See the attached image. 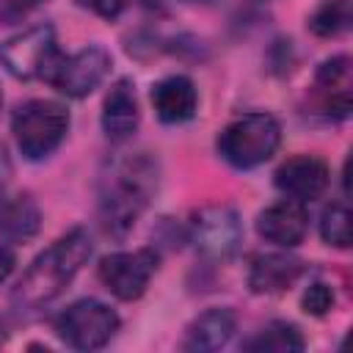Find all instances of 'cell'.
<instances>
[{
  "instance_id": "1",
  "label": "cell",
  "mask_w": 353,
  "mask_h": 353,
  "mask_svg": "<svg viewBox=\"0 0 353 353\" xmlns=\"http://www.w3.org/2000/svg\"><path fill=\"white\" fill-rule=\"evenodd\" d=\"M157 190V163L146 152L113 157L99 179V218L108 234L124 237Z\"/></svg>"
},
{
  "instance_id": "2",
  "label": "cell",
  "mask_w": 353,
  "mask_h": 353,
  "mask_svg": "<svg viewBox=\"0 0 353 353\" xmlns=\"http://www.w3.org/2000/svg\"><path fill=\"white\" fill-rule=\"evenodd\" d=\"M91 256V234L77 226L58 237L50 248H44L22 273L11 292V303L17 312H36L52 303L80 273L85 259Z\"/></svg>"
},
{
  "instance_id": "3",
  "label": "cell",
  "mask_w": 353,
  "mask_h": 353,
  "mask_svg": "<svg viewBox=\"0 0 353 353\" xmlns=\"http://www.w3.org/2000/svg\"><path fill=\"white\" fill-rule=\"evenodd\" d=\"M281 143V127L270 113H245L229 121L218 135V154L240 168H256L268 163Z\"/></svg>"
},
{
  "instance_id": "4",
  "label": "cell",
  "mask_w": 353,
  "mask_h": 353,
  "mask_svg": "<svg viewBox=\"0 0 353 353\" xmlns=\"http://www.w3.org/2000/svg\"><path fill=\"white\" fill-rule=\"evenodd\" d=\"M11 130L19 152L28 160H44L66 138L69 110L52 99H30L14 110Z\"/></svg>"
},
{
  "instance_id": "5",
  "label": "cell",
  "mask_w": 353,
  "mask_h": 353,
  "mask_svg": "<svg viewBox=\"0 0 353 353\" xmlns=\"http://www.w3.org/2000/svg\"><path fill=\"white\" fill-rule=\"evenodd\" d=\"M52 328L74 350H99L119 331V314L97 298H83L66 306L55 317Z\"/></svg>"
},
{
  "instance_id": "6",
  "label": "cell",
  "mask_w": 353,
  "mask_h": 353,
  "mask_svg": "<svg viewBox=\"0 0 353 353\" xmlns=\"http://www.w3.org/2000/svg\"><path fill=\"white\" fill-rule=\"evenodd\" d=\"M0 61L3 66L19 77V80H36L52 74V69L61 61L55 28L52 25H33L0 44Z\"/></svg>"
},
{
  "instance_id": "7",
  "label": "cell",
  "mask_w": 353,
  "mask_h": 353,
  "mask_svg": "<svg viewBox=\"0 0 353 353\" xmlns=\"http://www.w3.org/2000/svg\"><path fill=\"white\" fill-rule=\"evenodd\" d=\"M188 240L207 262H226L237 254L243 243V223L232 207L212 204L193 215Z\"/></svg>"
},
{
  "instance_id": "8",
  "label": "cell",
  "mask_w": 353,
  "mask_h": 353,
  "mask_svg": "<svg viewBox=\"0 0 353 353\" xmlns=\"http://www.w3.org/2000/svg\"><path fill=\"white\" fill-rule=\"evenodd\" d=\"M160 265V254L154 248H138V251H116L108 254L99 268L97 276L102 281V287L108 292H113L121 301H135L143 295V290L149 287L154 270Z\"/></svg>"
},
{
  "instance_id": "9",
  "label": "cell",
  "mask_w": 353,
  "mask_h": 353,
  "mask_svg": "<svg viewBox=\"0 0 353 353\" xmlns=\"http://www.w3.org/2000/svg\"><path fill=\"white\" fill-rule=\"evenodd\" d=\"M108 72H110V55H108V50L91 44V47L77 50L69 58L61 55L58 66L50 74V83L61 94H66L72 99H83V97H88L108 77Z\"/></svg>"
},
{
  "instance_id": "10",
  "label": "cell",
  "mask_w": 353,
  "mask_h": 353,
  "mask_svg": "<svg viewBox=\"0 0 353 353\" xmlns=\"http://www.w3.org/2000/svg\"><path fill=\"white\" fill-rule=\"evenodd\" d=\"M331 182V171L325 165V160L314 157V154H295L290 160H284L276 171V188L295 199V201H314L325 193Z\"/></svg>"
},
{
  "instance_id": "11",
  "label": "cell",
  "mask_w": 353,
  "mask_h": 353,
  "mask_svg": "<svg viewBox=\"0 0 353 353\" xmlns=\"http://www.w3.org/2000/svg\"><path fill=\"white\" fill-rule=\"evenodd\" d=\"M309 226V212L303 207V201L295 199H284L276 201L270 207H265L256 218V232L262 240L281 245V248H292L303 240Z\"/></svg>"
},
{
  "instance_id": "12",
  "label": "cell",
  "mask_w": 353,
  "mask_h": 353,
  "mask_svg": "<svg viewBox=\"0 0 353 353\" xmlns=\"http://www.w3.org/2000/svg\"><path fill=\"white\" fill-rule=\"evenodd\" d=\"M141 121V110H138V99H135V85L132 80L121 77L110 85V91L105 94L102 102V130L110 141L124 143L135 135Z\"/></svg>"
},
{
  "instance_id": "13",
  "label": "cell",
  "mask_w": 353,
  "mask_h": 353,
  "mask_svg": "<svg viewBox=\"0 0 353 353\" xmlns=\"http://www.w3.org/2000/svg\"><path fill=\"white\" fill-rule=\"evenodd\" d=\"M314 88L320 97V108L328 119H345L350 113V58L334 55L320 63L314 74Z\"/></svg>"
},
{
  "instance_id": "14",
  "label": "cell",
  "mask_w": 353,
  "mask_h": 353,
  "mask_svg": "<svg viewBox=\"0 0 353 353\" xmlns=\"http://www.w3.org/2000/svg\"><path fill=\"white\" fill-rule=\"evenodd\" d=\"M152 105L163 124H182L196 116L199 94L190 77L185 74H168L152 88Z\"/></svg>"
},
{
  "instance_id": "15",
  "label": "cell",
  "mask_w": 353,
  "mask_h": 353,
  "mask_svg": "<svg viewBox=\"0 0 353 353\" xmlns=\"http://www.w3.org/2000/svg\"><path fill=\"white\" fill-rule=\"evenodd\" d=\"M237 331V317L232 309L226 306H215L201 312L185 334L182 347L185 350H196V353H210V350H221L223 345H229V339Z\"/></svg>"
},
{
  "instance_id": "16",
  "label": "cell",
  "mask_w": 353,
  "mask_h": 353,
  "mask_svg": "<svg viewBox=\"0 0 353 353\" xmlns=\"http://www.w3.org/2000/svg\"><path fill=\"white\" fill-rule=\"evenodd\" d=\"M303 265L295 256L287 254H259L251 259L248 268V287L259 295H273L295 284Z\"/></svg>"
},
{
  "instance_id": "17",
  "label": "cell",
  "mask_w": 353,
  "mask_h": 353,
  "mask_svg": "<svg viewBox=\"0 0 353 353\" xmlns=\"http://www.w3.org/2000/svg\"><path fill=\"white\" fill-rule=\"evenodd\" d=\"M41 226L39 204L30 193H14L0 201V234L8 243H28Z\"/></svg>"
},
{
  "instance_id": "18",
  "label": "cell",
  "mask_w": 353,
  "mask_h": 353,
  "mask_svg": "<svg viewBox=\"0 0 353 353\" xmlns=\"http://www.w3.org/2000/svg\"><path fill=\"white\" fill-rule=\"evenodd\" d=\"M245 350H259V353H292L303 350V336L292 323H268L262 331H256L245 345Z\"/></svg>"
},
{
  "instance_id": "19",
  "label": "cell",
  "mask_w": 353,
  "mask_h": 353,
  "mask_svg": "<svg viewBox=\"0 0 353 353\" xmlns=\"http://www.w3.org/2000/svg\"><path fill=\"white\" fill-rule=\"evenodd\" d=\"M309 30L320 39H336L350 30V0H323L309 17Z\"/></svg>"
},
{
  "instance_id": "20",
  "label": "cell",
  "mask_w": 353,
  "mask_h": 353,
  "mask_svg": "<svg viewBox=\"0 0 353 353\" xmlns=\"http://www.w3.org/2000/svg\"><path fill=\"white\" fill-rule=\"evenodd\" d=\"M320 234L334 248L350 245V212L345 201H331L320 215Z\"/></svg>"
},
{
  "instance_id": "21",
  "label": "cell",
  "mask_w": 353,
  "mask_h": 353,
  "mask_svg": "<svg viewBox=\"0 0 353 353\" xmlns=\"http://www.w3.org/2000/svg\"><path fill=\"white\" fill-rule=\"evenodd\" d=\"M301 306L306 314H314V317H323L331 306H334V290L323 281H312L306 290H303V298H301Z\"/></svg>"
},
{
  "instance_id": "22",
  "label": "cell",
  "mask_w": 353,
  "mask_h": 353,
  "mask_svg": "<svg viewBox=\"0 0 353 353\" xmlns=\"http://www.w3.org/2000/svg\"><path fill=\"white\" fill-rule=\"evenodd\" d=\"M44 0H0V19L3 22H19L33 8H39Z\"/></svg>"
},
{
  "instance_id": "23",
  "label": "cell",
  "mask_w": 353,
  "mask_h": 353,
  "mask_svg": "<svg viewBox=\"0 0 353 353\" xmlns=\"http://www.w3.org/2000/svg\"><path fill=\"white\" fill-rule=\"evenodd\" d=\"M130 0H77V6L88 8L91 14L102 17V19H116L124 8H127Z\"/></svg>"
},
{
  "instance_id": "24",
  "label": "cell",
  "mask_w": 353,
  "mask_h": 353,
  "mask_svg": "<svg viewBox=\"0 0 353 353\" xmlns=\"http://www.w3.org/2000/svg\"><path fill=\"white\" fill-rule=\"evenodd\" d=\"M14 265H17L14 251H11L8 245H3V243H0V284L14 273Z\"/></svg>"
},
{
  "instance_id": "25",
  "label": "cell",
  "mask_w": 353,
  "mask_h": 353,
  "mask_svg": "<svg viewBox=\"0 0 353 353\" xmlns=\"http://www.w3.org/2000/svg\"><path fill=\"white\" fill-rule=\"evenodd\" d=\"M6 176H8V157H6V149L0 146V190L6 185Z\"/></svg>"
},
{
  "instance_id": "26",
  "label": "cell",
  "mask_w": 353,
  "mask_h": 353,
  "mask_svg": "<svg viewBox=\"0 0 353 353\" xmlns=\"http://www.w3.org/2000/svg\"><path fill=\"white\" fill-rule=\"evenodd\" d=\"M3 342H6V325L0 323V345H3Z\"/></svg>"
},
{
  "instance_id": "27",
  "label": "cell",
  "mask_w": 353,
  "mask_h": 353,
  "mask_svg": "<svg viewBox=\"0 0 353 353\" xmlns=\"http://www.w3.org/2000/svg\"><path fill=\"white\" fill-rule=\"evenodd\" d=\"M188 3H210V0H188Z\"/></svg>"
},
{
  "instance_id": "28",
  "label": "cell",
  "mask_w": 353,
  "mask_h": 353,
  "mask_svg": "<svg viewBox=\"0 0 353 353\" xmlns=\"http://www.w3.org/2000/svg\"><path fill=\"white\" fill-rule=\"evenodd\" d=\"M0 105H3V94H0Z\"/></svg>"
}]
</instances>
